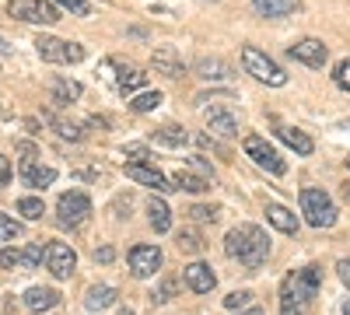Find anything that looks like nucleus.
I'll use <instances>...</instances> for the list:
<instances>
[{
	"label": "nucleus",
	"instance_id": "1",
	"mask_svg": "<svg viewBox=\"0 0 350 315\" xmlns=\"http://www.w3.org/2000/svg\"><path fill=\"white\" fill-rule=\"evenodd\" d=\"M224 252H228V260H239L249 273H256L262 270V263L270 256V238L259 224H239L224 235Z\"/></svg>",
	"mask_w": 350,
	"mask_h": 315
},
{
	"label": "nucleus",
	"instance_id": "2",
	"mask_svg": "<svg viewBox=\"0 0 350 315\" xmlns=\"http://www.w3.org/2000/svg\"><path fill=\"white\" fill-rule=\"evenodd\" d=\"M319 284H323V266H315V263L284 277V284H280V315H308V305L319 295Z\"/></svg>",
	"mask_w": 350,
	"mask_h": 315
},
{
	"label": "nucleus",
	"instance_id": "3",
	"mask_svg": "<svg viewBox=\"0 0 350 315\" xmlns=\"http://www.w3.org/2000/svg\"><path fill=\"white\" fill-rule=\"evenodd\" d=\"M301 214L312 228H333L336 224V204H333V196L326 189H319V186H305L301 189Z\"/></svg>",
	"mask_w": 350,
	"mask_h": 315
},
{
	"label": "nucleus",
	"instance_id": "4",
	"mask_svg": "<svg viewBox=\"0 0 350 315\" xmlns=\"http://www.w3.org/2000/svg\"><path fill=\"white\" fill-rule=\"evenodd\" d=\"M242 67H245V74H252L262 84H270V88H284L287 84L284 67L277 60H270V56L262 49H256V46H242Z\"/></svg>",
	"mask_w": 350,
	"mask_h": 315
},
{
	"label": "nucleus",
	"instance_id": "5",
	"mask_svg": "<svg viewBox=\"0 0 350 315\" xmlns=\"http://www.w3.org/2000/svg\"><path fill=\"white\" fill-rule=\"evenodd\" d=\"M8 14L25 25H56L60 21V8L53 0H8Z\"/></svg>",
	"mask_w": 350,
	"mask_h": 315
},
{
	"label": "nucleus",
	"instance_id": "6",
	"mask_svg": "<svg viewBox=\"0 0 350 315\" xmlns=\"http://www.w3.org/2000/svg\"><path fill=\"white\" fill-rule=\"evenodd\" d=\"M242 148H245V154L262 168V172H270V176H284L287 172V161L280 158V151L270 144L267 137H259V133H249L245 140H242Z\"/></svg>",
	"mask_w": 350,
	"mask_h": 315
},
{
	"label": "nucleus",
	"instance_id": "7",
	"mask_svg": "<svg viewBox=\"0 0 350 315\" xmlns=\"http://www.w3.org/2000/svg\"><path fill=\"white\" fill-rule=\"evenodd\" d=\"M92 200H88V193H81V189H70V193H64L60 200H56V221H60L64 228H81V224H88V217H92Z\"/></svg>",
	"mask_w": 350,
	"mask_h": 315
},
{
	"label": "nucleus",
	"instance_id": "8",
	"mask_svg": "<svg viewBox=\"0 0 350 315\" xmlns=\"http://www.w3.org/2000/svg\"><path fill=\"white\" fill-rule=\"evenodd\" d=\"M36 53L42 56L46 64H81L84 60V46L56 39V36H39L36 39Z\"/></svg>",
	"mask_w": 350,
	"mask_h": 315
},
{
	"label": "nucleus",
	"instance_id": "9",
	"mask_svg": "<svg viewBox=\"0 0 350 315\" xmlns=\"http://www.w3.org/2000/svg\"><path fill=\"white\" fill-rule=\"evenodd\" d=\"M126 260H130V273H133L137 280H148V277H154V273L161 270L165 256H161L158 245H133V249L126 252Z\"/></svg>",
	"mask_w": 350,
	"mask_h": 315
},
{
	"label": "nucleus",
	"instance_id": "10",
	"mask_svg": "<svg viewBox=\"0 0 350 315\" xmlns=\"http://www.w3.org/2000/svg\"><path fill=\"white\" fill-rule=\"evenodd\" d=\"M46 270H49L56 280L74 277V270H77V252H74L67 242H49V245H46Z\"/></svg>",
	"mask_w": 350,
	"mask_h": 315
},
{
	"label": "nucleus",
	"instance_id": "11",
	"mask_svg": "<svg viewBox=\"0 0 350 315\" xmlns=\"http://www.w3.org/2000/svg\"><path fill=\"white\" fill-rule=\"evenodd\" d=\"M287 56L305 64V67H312V70H323L326 60H329V46L323 39H298L295 46H287Z\"/></svg>",
	"mask_w": 350,
	"mask_h": 315
},
{
	"label": "nucleus",
	"instance_id": "12",
	"mask_svg": "<svg viewBox=\"0 0 350 315\" xmlns=\"http://www.w3.org/2000/svg\"><path fill=\"white\" fill-rule=\"evenodd\" d=\"M123 172H126V179H133V182H140V186H148V189H154V193H172L175 189V182H168V176L161 168H154V165H123Z\"/></svg>",
	"mask_w": 350,
	"mask_h": 315
},
{
	"label": "nucleus",
	"instance_id": "13",
	"mask_svg": "<svg viewBox=\"0 0 350 315\" xmlns=\"http://www.w3.org/2000/svg\"><path fill=\"white\" fill-rule=\"evenodd\" d=\"M183 280H186V288H189L193 295H211V291L217 288V273H214L207 263H200V260L183 270Z\"/></svg>",
	"mask_w": 350,
	"mask_h": 315
},
{
	"label": "nucleus",
	"instance_id": "14",
	"mask_svg": "<svg viewBox=\"0 0 350 315\" xmlns=\"http://www.w3.org/2000/svg\"><path fill=\"white\" fill-rule=\"evenodd\" d=\"M207 130L214 137L231 140V137H239V116L231 109H224V105H214V109H207Z\"/></svg>",
	"mask_w": 350,
	"mask_h": 315
},
{
	"label": "nucleus",
	"instance_id": "15",
	"mask_svg": "<svg viewBox=\"0 0 350 315\" xmlns=\"http://www.w3.org/2000/svg\"><path fill=\"white\" fill-rule=\"evenodd\" d=\"M151 67H154V74H165V77H183L186 74L183 56H179V49H175V46H158L151 53Z\"/></svg>",
	"mask_w": 350,
	"mask_h": 315
},
{
	"label": "nucleus",
	"instance_id": "16",
	"mask_svg": "<svg viewBox=\"0 0 350 315\" xmlns=\"http://www.w3.org/2000/svg\"><path fill=\"white\" fill-rule=\"evenodd\" d=\"M21 182H25L28 189H46V186L56 182V168L39 165V161H32V158H25V161H21Z\"/></svg>",
	"mask_w": 350,
	"mask_h": 315
},
{
	"label": "nucleus",
	"instance_id": "17",
	"mask_svg": "<svg viewBox=\"0 0 350 315\" xmlns=\"http://www.w3.org/2000/svg\"><path fill=\"white\" fill-rule=\"evenodd\" d=\"M60 305V291L56 288H28L25 291V308L28 312H49Z\"/></svg>",
	"mask_w": 350,
	"mask_h": 315
},
{
	"label": "nucleus",
	"instance_id": "18",
	"mask_svg": "<svg viewBox=\"0 0 350 315\" xmlns=\"http://www.w3.org/2000/svg\"><path fill=\"white\" fill-rule=\"evenodd\" d=\"M277 137L284 140V144L295 151V154H301V158H308L312 151H315V144H312V137L305 133V130H298V126H277Z\"/></svg>",
	"mask_w": 350,
	"mask_h": 315
},
{
	"label": "nucleus",
	"instance_id": "19",
	"mask_svg": "<svg viewBox=\"0 0 350 315\" xmlns=\"http://www.w3.org/2000/svg\"><path fill=\"white\" fill-rule=\"evenodd\" d=\"M193 74H196L200 81H228V77H231V67L221 60V56H203V60H196Z\"/></svg>",
	"mask_w": 350,
	"mask_h": 315
},
{
	"label": "nucleus",
	"instance_id": "20",
	"mask_svg": "<svg viewBox=\"0 0 350 315\" xmlns=\"http://www.w3.org/2000/svg\"><path fill=\"white\" fill-rule=\"evenodd\" d=\"M112 84H116L120 95H137V92H144V84H148V74L137 70V67H120V74H116Z\"/></svg>",
	"mask_w": 350,
	"mask_h": 315
},
{
	"label": "nucleus",
	"instance_id": "21",
	"mask_svg": "<svg viewBox=\"0 0 350 315\" xmlns=\"http://www.w3.org/2000/svg\"><path fill=\"white\" fill-rule=\"evenodd\" d=\"M301 4L298 0H252V11L259 18H287V14H295Z\"/></svg>",
	"mask_w": 350,
	"mask_h": 315
},
{
	"label": "nucleus",
	"instance_id": "22",
	"mask_svg": "<svg viewBox=\"0 0 350 315\" xmlns=\"http://www.w3.org/2000/svg\"><path fill=\"white\" fill-rule=\"evenodd\" d=\"M267 221L284 235H298V217L291 214L287 207H280V204H267Z\"/></svg>",
	"mask_w": 350,
	"mask_h": 315
},
{
	"label": "nucleus",
	"instance_id": "23",
	"mask_svg": "<svg viewBox=\"0 0 350 315\" xmlns=\"http://www.w3.org/2000/svg\"><path fill=\"white\" fill-rule=\"evenodd\" d=\"M172 182H175V189H186V193H211V179H203L200 172H189V168H179L172 176Z\"/></svg>",
	"mask_w": 350,
	"mask_h": 315
},
{
	"label": "nucleus",
	"instance_id": "24",
	"mask_svg": "<svg viewBox=\"0 0 350 315\" xmlns=\"http://www.w3.org/2000/svg\"><path fill=\"white\" fill-rule=\"evenodd\" d=\"M116 288H109V284H98V288H88V295H84V308L88 312H105L109 305H116Z\"/></svg>",
	"mask_w": 350,
	"mask_h": 315
},
{
	"label": "nucleus",
	"instance_id": "25",
	"mask_svg": "<svg viewBox=\"0 0 350 315\" xmlns=\"http://www.w3.org/2000/svg\"><path fill=\"white\" fill-rule=\"evenodd\" d=\"M148 221H151V228H154L158 235L172 232V210H168L165 200H158V196H151V200H148Z\"/></svg>",
	"mask_w": 350,
	"mask_h": 315
},
{
	"label": "nucleus",
	"instance_id": "26",
	"mask_svg": "<svg viewBox=\"0 0 350 315\" xmlns=\"http://www.w3.org/2000/svg\"><path fill=\"white\" fill-rule=\"evenodd\" d=\"M49 92H53V102H56V105H70V102L81 98V84L70 81V77H53Z\"/></svg>",
	"mask_w": 350,
	"mask_h": 315
},
{
	"label": "nucleus",
	"instance_id": "27",
	"mask_svg": "<svg viewBox=\"0 0 350 315\" xmlns=\"http://www.w3.org/2000/svg\"><path fill=\"white\" fill-rule=\"evenodd\" d=\"M151 137H154V144H161V148H186V140H189V133L183 126H175V123L158 126Z\"/></svg>",
	"mask_w": 350,
	"mask_h": 315
},
{
	"label": "nucleus",
	"instance_id": "28",
	"mask_svg": "<svg viewBox=\"0 0 350 315\" xmlns=\"http://www.w3.org/2000/svg\"><path fill=\"white\" fill-rule=\"evenodd\" d=\"M46 123L60 133L64 140H84V130L77 126V123H70V120H64V116H53V112H46Z\"/></svg>",
	"mask_w": 350,
	"mask_h": 315
},
{
	"label": "nucleus",
	"instance_id": "29",
	"mask_svg": "<svg viewBox=\"0 0 350 315\" xmlns=\"http://www.w3.org/2000/svg\"><path fill=\"white\" fill-rule=\"evenodd\" d=\"M158 105H161V92H137L130 98V109L140 112V116H144V112H154Z\"/></svg>",
	"mask_w": 350,
	"mask_h": 315
},
{
	"label": "nucleus",
	"instance_id": "30",
	"mask_svg": "<svg viewBox=\"0 0 350 315\" xmlns=\"http://www.w3.org/2000/svg\"><path fill=\"white\" fill-rule=\"evenodd\" d=\"M21 260H25V270H39L46 263V245L42 242H28L21 249Z\"/></svg>",
	"mask_w": 350,
	"mask_h": 315
},
{
	"label": "nucleus",
	"instance_id": "31",
	"mask_svg": "<svg viewBox=\"0 0 350 315\" xmlns=\"http://www.w3.org/2000/svg\"><path fill=\"white\" fill-rule=\"evenodd\" d=\"M18 214H21L25 221H39V217L46 214V204H42L39 196H21V200H18Z\"/></svg>",
	"mask_w": 350,
	"mask_h": 315
},
{
	"label": "nucleus",
	"instance_id": "32",
	"mask_svg": "<svg viewBox=\"0 0 350 315\" xmlns=\"http://www.w3.org/2000/svg\"><path fill=\"white\" fill-rule=\"evenodd\" d=\"M175 291H179V280H175V277H165L158 288L151 291V301H154V305H168V301L175 298Z\"/></svg>",
	"mask_w": 350,
	"mask_h": 315
},
{
	"label": "nucleus",
	"instance_id": "33",
	"mask_svg": "<svg viewBox=\"0 0 350 315\" xmlns=\"http://www.w3.org/2000/svg\"><path fill=\"white\" fill-rule=\"evenodd\" d=\"M14 238H21V224L14 217H8V214H0V245L14 242Z\"/></svg>",
	"mask_w": 350,
	"mask_h": 315
},
{
	"label": "nucleus",
	"instance_id": "34",
	"mask_svg": "<svg viewBox=\"0 0 350 315\" xmlns=\"http://www.w3.org/2000/svg\"><path fill=\"white\" fill-rule=\"evenodd\" d=\"M0 270H25L21 249H0Z\"/></svg>",
	"mask_w": 350,
	"mask_h": 315
},
{
	"label": "nucleus",
	"instance_id": "35",
	"mask_svg": "<svg viewBox=\"0 0 350 315\" xmlns=\"http://www.w3.org/2000/svg\"><path fill=\"white\" fill-rule=\"evenodd\" d=\"M179 249L183 252H200L203 249V238H200V232H193V228H186V232H179Z\"/></svg>",
	"mask_w": 350,
	"mask_h": 315
},
{
	"label": "nucleus",
	"instance_id": "36",
	"mask_svg": "<svg viewBox=\"0 0 350 315\" xmlns=\"http://www.w3.org/2000/svg\"><path fill=\"white\" fill-rule=\"evenodd\" d=\"M189 214H193L200 224H214V221L221 217V207H214V204H211V207H207V204H196V207H189Z\"/></svg>",
	"mask_w": 350,
	"mask_h": 315
},
{
	"label": "nucleus",
	"instance_id": "37",
	"mask_svg": "<svg viewBox=\"0 0 350 315\" xmlns=\"http://www.w3.org/2000/svg\"><path fill=\"white\" fill-rule=\"evenodd\" d=\"M333 84H336L340 92L350 95V60H340V64L333 67Z\"/></svg>",
	"mask_w": 350,
	"mask_h": 315
},
{
	"label": "nucleus",
	"instance_id": "38",
	"mask_svg": "<svg viewBox=\"0 0 350 315\" xmlns=\"http://www.w3.org/2000/svg\"><path fill=\"white\" fill-rule=\"evenodd\" d=\"M53 4L64 8V11H70V14H81V18L92 14V4H88V0H53Z\"/></svg>",
	"mask_w": 350,
	"mask_h": 315
},
{
	"label": "nucleus",
	"instance_id": "39",
	"mask_svg": "<svg viewBox=\"0 0 350 315\" xmlns=\"http://www.w3.org/2000/svg\"><path fill=\"white\" fill-rule=\"evenodd\" d=\"M252 301V291H231L228 298H224V308H231V312H239V308H245Z\"/></svg>",
	"mask_w": 350,
	"mask_h": 315
},
{
	"label": "nucleus",
	"instance_id": "40",
	"mask_svg": "<svg viewBox=\"0 0 350 315\" xmlns=\"http://www.w3.org/2000/svg\"><path fill=\"white\" fill-rule=\"evenodd\" d=\"M123 154L130 158V165H144V161L151 158V154H148V148H144V144H126V148H123Z\"/></svg>",
	"mask_w": 350,
	"mask_h": 315
},
{
	"label": "nucleus",
	"instance_id": "41",
	"mask_svg": "<svg viewBox=\"0 0 350 315\" xmlns=\"http://www.w3.org/2000/svg\"><path fill=\"white\" fill-rule=\"evenodd\" d=\"M189 168H193V172H200L203 179H211V182H214V168H211L207 161H203V158H189Z\"/></svg>",
	"mask_w": 350,
	"mask_h": 315
},
{
	"label": "nucleus",
	"instance_id": "42",
	"mask_svg": "<svg viewBox=\"0 0 350 315\" xmlns=\"http://www.w3.org/2000/svg\"><path fill=\"white\" fill-rule=\"evenodd\" d=\"M112 260H116V249H112V245L95 249V263H112Z\"/></svg>",
	"mask_w": 350,
	"mask_h": 315
},
{
	"label": "nucleus",
	"instance_id": "43",
	"mask_svg": "<svg viewBox=\"0 0 350 315\" xmlns=\"http://www.w3.org/2000/svg\"><path fill=\"white\" fill-rule=\"evenodd\" d=\"M11 182V158L0 154V186H8Z\"/></svg>",
	"mask_w": 350,
	"mask_h": 315
},
{
	"label": "nucleus",
	"instance_id": "44",
	"mask_svg": "<svg viewBox=\"0 0 350 315\" xmlns=\"http://www.w3.org/2000/svg\"><path fill=\"white\" fill-rule=\"evenodd\" d=\"M336 273H340V280L347 284V291H350V260H340L336 263Z\"/></svg>",
	"mask_w": 350,
	"mask_h": 315
},
{
	"label": "nucleus",
	"instance_id": "45",
	"mask_svg": "<svg viewBox=\"0 0 350 315\" xmlns=\"http://www.w3.org/2000/svg\"><path fill=\"white\" fill-rule=\"evenodd\" d=\"M239 315H267V312H262L259 305H252V308H245V312H239Z\"/></svg>",
	"mask_w": 350,
	"mask_h": 315
},
{
	"label": "nucleus",
	"instance_id": "46",
	"mask_svg": "<svg viewBox=\"0 0 350 315\" xmlns=\"http://www.w3.org/2000/svg\"><path fill=\"white\" fill-rule=\"evenodd\" d=\"M0 53H8V39L4 36H0Z\"/></svg>",
	"mask_w": 350,
	"mask_h": 315
},
{
	"label": "nucleus",
	"instance_id": "47",
	"mask_svg": "<svg viewBox=\"0 0 350 315\" xmlns=\"http://www.w3.org/2000/svg\"><path fill=\"white\" fill-rule=\"evenodd\" d=\"M343 315H350V298H347V301H343Z\"/></svg>",
	"mask_w": 350,
	"mask_h": 315
},
{
	"label": "nucleus",
	"instance_id": "48",
	"mask_svg": "<svg viewBox=\"0 0 350 315\" xmlns=\"http://www.w3.org/2000/svg\"><path fill=\"white\" fill-rule=\"evenodd\" d=\"M343 196H347V200H350V182H347V186H343Z\"/></svg>",
	"mask_w": 350,
	"mask_h": 315
},
{
	"label": "nucleus",
	"instance_id": "49",
	"mask_svg": "<svg viewBox=\"0 0 350 315\" xmlns=\"http://www.w3.org/2000/svg\"><path fill=\"white\" fill-rule=\"evenodd\" d=\"M120 315H133V308H120Z\"/></svg>",
	"mask_w": 350,
	"mask_h": 315
},
{
	"label": "nucleus",
	"instance_id": "50",
	"mask_svg": "<svg viewBox=\"0 0 350 315\" xmlns=\"http://www.w3.org/2000/svg\"><path fill=\"white\" fill-rule=\"evenodd\" d=\"M347 165H350V158H347Z\"/></svg>",
	"mask_w": 350,
	"mask_h": 315
}]
</instances>
